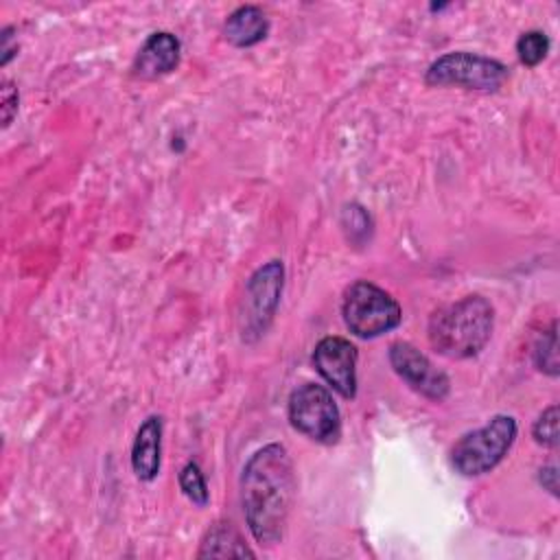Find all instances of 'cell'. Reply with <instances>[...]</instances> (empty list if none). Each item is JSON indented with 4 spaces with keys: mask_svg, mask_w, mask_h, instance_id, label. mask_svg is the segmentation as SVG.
<instances>
[{
    "mask_svg": "<svg viewBox=\"0 0 560 560\" xmlns=\"http://www.w3.org/2000/svg\"><path fill=\"white\" fill-rule=\"evenodd\" d=\"M494 308L483 295H464L433 311L427 326L431 348L446 359L477 357L492 337Z\"/></svg>",
    "mask_w": 560,
    "mask_h": 560,
    "instance_id": "2",
    "label": "cell"
},
{
    "mask_svg": "<svg viewBox=\"0 0 560 560\" xmlns=\"http://www.w3.org/2000/svg\"><path fill=\"white\" fill-rule=\"evenodd\" d=\"M197 558H254V551L232 521H217L203 534Z\"/></svg>",
    "mask_w": 560,
    "mask_h": 560,
    "instance_id": "13",
    "label": "cell"
},
{
    "mask_svg": "<svg viewBox=\"0 0 560 560\" xmlns=\"http://www.w3.org/2000/svg\"><path fill=\"white\" fill-rule=\"evenodd\" d=\"M389 365L392 370L420 396L442 402L451 394V381L448 376L438 370L427 354H422L413 343L409 341H394L389 346Z\"/></svg>",
    "mask_w": 560,
    "mask_h": 560,
    "instance_id": "8",
    "label": "cell"
},
{
    "mask_svg": "<svg viewBox=\"0 0 560 560\" xmlns=\"http://www.w3.org/2000/svg\"><path fill=\"white\" fill-rule=\"evenodd\" d=\"M223 35L232 46L249 48L260 44L269 35V20L260 7L243 4L228 15L223 24Z\"/></svg>",
    "mask_w": 560,
    "mask_h": 560,
    "instance_id": "12",
    "label": "cell"
},
{
    "mask_svg": "<svg viewBox=\"0 0 560 560\" xmlns=\"http://www.w3.org/2000/svg\"><path fill=\"white\" fill-rule=\"evenodd\" d=\"M341 315L352 335L374 339L400 324L402 308L385 289L370 280H357L343 291Z\"/></svg>",
    "mask_w": 560,
    "mask_h": 560,
    "instance_id": "4",
    "label": "cell"
},
{
    "mask_svg": "<svg viewBox=\"0 0 560 560\" xmlns=\"http://www.w3.org/2000/svg\"><path fill=\"white\" fill-rule=\"evenodd\" d=\"M516 420L505 413L492 416L483 427L464 433L451 448V464L464 477L490 472L516 440Z\"/></svg>",
    "mask_w": 560,
    "mask_h": 560,
    "instance_id": "3",
    "label": "cell"
},
{
    "mask_svg": "<svg viewBox=\"0 0 560 560\" xmlns=\"http://www.w3.org/2000/svg\"><path fill=\"white\" fill-rule=\"evenodd\" d=\"M532 438L545 448H558V405H549L532 424Z\"/></svg>",
    "mask_w": 560,
    "mask_h": 560,
    "instance_id": "18",
    "label": "cell"
},
{
    "mask_svg": "<svg viewBox=\"0 0 560 560\" xmlns=\"http://www.w3.org/2000/svg\"><path fill=\"white\" fill-rule=\"evenodd\" d=\"M295 497V470L289 451L265 444L243 466L241 505L254 540L273 547L282 540Z\"/></svg>",
    "mask_w": 560,
    "mask_h": 560,
    "instance_id": "1",
    "label": "cell"
},
{
    "mask_svg": "<svg viewBox=\"0 0 560 560\" xmlns=\"http://www.w3.org/2000/svg\"><path fill=\"white\" fill-rule=\"evenodd\" d=\"M282 287H284V265L278 258L265 262L249 276L245 284V300L241 311L243 341L252 343L267 332L278 311Z\"/></svg>",
    "mask_w": 560,
    "mask_h": 560,
    "instance_id": "7",
    "label": "cell"
},
{
    "mask_svg": "<svg viewBox=\"0 0 560 560\" xmlns=\"http://www.w3.org/2000/svg\"><path fill=\"white\" fill-rule=\"evenodd\" d=\"M558 324L551 322L547 330L540 332V337L534 343V363L540 372L547 376H558Z\"/></svg>",
    "mask_w": 560,
    "mask_h": 560,
    "instance_id": "15",
    "label": "cell"
},
{
    "mask_svg": "<svg viewBox=\"0 0 560 560\" xmlns=\"http://www.w3.org/2000/svg\"><path fill=\"white\" fill-rule=\"evenodd\" d=\"M313 365L319 376L343 398L352 400L357 396V359L359 352L354 343L343 337L330 335L315 343Z\"/></svg>",
    "mask_w": 560,
    "mask_h": 560,
    "instance_id": "9",
    "label": "cell"
},
{
    "mask_svg": "<svg viewBox=\"0 0 560 560\" xmlns=\"http://www.w3.org/2000/svg\"><path fill=\"white\" fill-rule=\"evenodd\" d=\"M179 488L186 494V499L192 501L195 505H199V508L208 505L210 492H208L206 477H203V472H201L197 462L184 464V468L179 470Z\"/></svg>",
    "mask_w": 560,
    "mask_h": 560,
    "instance_id": "17",
    "label": "cell"
},
{
    "mask_svg": "<svg viewBox=\"0 0 560 560\" xmlns=\"http://www.w3.org/2000/svg\"><path fill=\"white\" fill-rule=\"evenodd\" d=\"M162 457V418L149 416L136 431L131 444V468L140 481H153L160 475Z\"/></svg>",
    "mask_w": 560,
    "mask_h": 560,
    "instance_id": "11",
    "label": "cell"
},
{
    "mask_svg": "<svg viewBox=\"0 0 560 560\" xmlns=\"http://www.w3.org/2000/svg\"><path fill=\"white\" fill-rule=\"evenodd\" d=\"M510 77V68L492 57L453 50L438 57L424 72V83L435 88H464L477 92H497Z\"/></svg>",
    "mask_w": 560,
    "mask_h": 560,
    "instance_id": "5",
    "label": "cell"
},
{
    "mask_svg": "<svg viewBox=\"0 0 560 560\" xmlns=\"http://www.w3.org/2000/svg\"><path fill=\"white\" fill-rule=\"evenodd\" d=\"M549 46H551V42H549L547 33L538 31V28H532V31H525L516 39V55H518L521 63H525L527 68H534L547 57Z\"/></svg>",
    "mask_w": 560,
    "mask_h": 560,
    "instance_id": "16",
    "label": "cell"
},
{
    "mask_svg": "<svg viewBox=\"0 0 560 560\" xmlns=\"http://www.w3.org/2000/svg\"><path fill=\"white\" fill-rule=\"evenodd\" d=\"M538 481L545 490H549L553 497H558V468L553 464L549 466H542L538 470Z\"/></svg>",
    "mask_w": 560,
    "mask_h": 560,
    "instance_id": "20",
    "label": "cell"
},
{
    "mask_svg": "<svg viewBox=\"0 0 560 560\" xmlns=\"http://www.w3.org/2000/svg\"><path fill=\"white\" fill-rule=\"evenodd\" d=\"M182 44L168 31L151 33L133 59V74L140 79H158L179 66Z\"/></svg>",
    "mask_w": 560,
    "mask_h": 560,
    "instance_id": "10",
    "label": "cell"
},
{
    "mask_svg": "<svg viewBox=\"0 0 560 560\" xmlns=\"http://www.w3.org/2000/svg\"><path fill=\"white\" fill-rule=\"evenodd\" d=\"M341 228L346 232V238L361 247L365 243H370V236H372V217L370 212L359 206V203H348L343 206L341 210Z\"/></svg>",
    "mask_w": 560,
    "mask_h": 560,
    "instance_id": "14",
    "label": "cell"
},
{
    "mask_svg": "<svg viewBox=\"0 0 560 560\" xmlns=\"http://www.w3.org/2000/svg\"><path fill=\"white\" fill-rule=\"evenodd\" d=\"M291 427L317 444H337L341 438V413L332 394L317 383L295 387L287 402Z\"/></svg>",
    "mask_w": 560,
    "mask_h": 560,
    "instance_id": "6",
    "label": "cell"
},
{
    "mask_svg": "<svg viewBox=\"0 0 560 560\" xmlns=\"http://www.w3.org/2000/svg\"><path fill=\"white\" fill-rule=\"evenodd\" d=\"M18 107H20V92L15 88L13 81L9 79H2V85H0V109H2V129H7L15 114H18Z\"/></svg>",
    "mask_w": 560,
    "mask_h": 560,
    "instance_id": "19",
    "label": "cell"
}]
</instances>
